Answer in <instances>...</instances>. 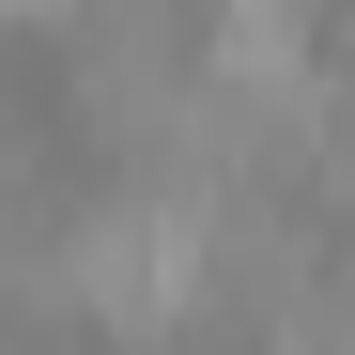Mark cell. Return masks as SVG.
Segmentation results:
<instances>
[{"label": "cell", "mask_w": 355, "mask_h": 355, "mask_svg": "<svg viewBox=\"0 0 355 355\" xmlns=\"http://www.w3.org/2000/svg\"><path fill=\"white\" fill-rule=\"evenodd\" d=\"M62 293H78V324H108V340H170L201 309V201L124 186V201L62 216Z\"/></svg>", "instance_id": "1"}]
</instances>
